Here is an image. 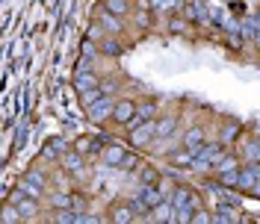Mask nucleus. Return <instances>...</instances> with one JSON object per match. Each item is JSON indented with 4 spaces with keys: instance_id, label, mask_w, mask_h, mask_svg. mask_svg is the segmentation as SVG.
Masks as SVG:
<instances>
[{
    "instance_id": "28",
    "label": "nucleus",
    "mask_w": 260,
    "mask_h": 224,
    "mask_svg": "<svg viewBox=\"0 0 260 224\" xmlns=\"http://www.w3.org/2000/svg\"><path fill=\"white\" fill-rule=\"evenodd\" d=\"M154 212L160 215V221H175V218H172V212H175V207H166V204H157V207H154Z\"/></svg>"
},
{
    "instance_id": "40",
    "label": "nucleus",
    "mask_w": 260,
    "mask_h": 224,
    "mask_svg": "<svg viewBox=\"0 0 260 224\" xmlns=\"http://www.w3.org/2000/svg\"><path fill=\"white\" fill-rule=\"evenodd\" d=\"M53 157H56V151H53V147H45V151H42V160H53Z\"/></svg>"
},
{
    "instance_id": "2",
    "label": "nucleus",
    "mask_w": 260,
    "mask_h": 224,
    "mask_svg": "<svg viewBox=\"0 0 260 224\" xmlns=\"http://www.w3.org/2000/svg\"><path fill=\"white\" fill-rule=\"evenodd\" d=\"M151 139H157V121H142L139 127L130 130V144L133 147H145Z\"/></svg>"
},
{
    "instance_id": "6",
    "label": "nucleus",
    "mask_w": 260,
    "mask_h": 224,
    "mask_svg": "<svg viewBox=\"0 0 260 224\" xmlns=\"http://www.w3.org/2000/svg\"><path fill=\"white\" fill-rule=\"evenodd\" d=\"M113 109H115V100H110V97L104 95L95 106H89V118H92V121H104L107 115H113Z\"/></svg>"
},
{
    "instance_id": "18",
    "label": "nucleus",
    "mask_w": 260,
    "mask_h": 224,
    "mask_svg": "<svg viewBox=\"0 0 260 224\" xmlns=\"http://www.w3.org/2000/svg\"><path fill=\"white\" fill-rule=\"evenodd\" d=\"M24 215H21V209L15 207V204H6L3 207V215H0V221L3 224H15V221H21Z\"/></svg>"
},
{
    "instance_id": "29",
    "label": "nucleus",
    "mask_w": 260,
    "mask_h": 224,
    "mask_svg": "<svg viewBox=\"0 0 260 224\" xmlns=\"http://www.w3.org/2000/svg\"><path fill=\"white\" fill-rule=\"evenodd\" d=\"M189 221H192V224H213V215H210V212H204V209H195Z\"/></svg>"
},
{
    "instance_id": "11",
    "label": "nucleus",
    "mask_w": 260,
    "mask_h": 224,
    "mask_svg": "<svg viewBox=\"0 0 260 224\" xmlns=\"http://www.w3.org/2000/svg\"><path fill=\"white\" fill-rule=\"evenodd\" d=\"M124 157H127V154H124V147H121V144H110V147L104 151V162H107V165H113V168H118V165L124 162Z\"/></svg>"
},
{
    "instance_id": "3",
    "label": "nucleus",
    "mask_w": 260,
    "mask_h": 224,
    "mask_svg": "<svg viewBox=\"0 0 260 224\" xmlns=\"http://www.w3.org/2000/svg\"><path fill=\"white\" fill-rule=\"evenodd\" d=\"M136 195H139L148 207H151V212H154V207H157V204H162V192H160V186H157V183H139Z\"/></svg>"
},
{
    "instance_id": "41",
    "label": "nucleus",
    "mask_w": 260,
    "mask_h": 224,
    "mask_svg": "<svg viewBox=\"0 0 260 224\" xmlns=\"http://www.w3.org/2000/svg\"><path fill=\"white\" fill-rule=\"evenodd\" d=\"M231 48H243V39H240V35H237V32H234V35H231Z\"/></svg>"
},
{
    "instance_id": "43",
    "label": "nucleus",
    "mask_w": 260,
    "mask_h": 224,
    "mask_svg": "<svg viewBox=\"0 0 260 224\" xmlns=\"http://www.w3.org/2000/svg\"><path fill=\"white\" fill-rule=\"evenodd\" d=\"M45 3H48V9H53V6H56V0H45Z\"/></svg>"
},
{
    "instance_id": "32",
    "label": "nucleus",
    "mask_w": 260,
    "mask_h": 224,
    "mask_svg": "<svg viewBox=\"0 0 260 224\" xmlns=\"http://www.w3.org/2000/svg\"><path fill=\"white\" fill-rule=\"evenodd\" d=\"M50 147H53L56 154H65V151H68V142H65L62 136H53V139H50Z\"/></svg>"
},
{
    "instance_id": "10",
    "label": "nucleus",
    "mask_w": 260,
    "mask_h": 224,
    "mask_svg": "<svg viewBox=\"0 0 260 224\" xmlns=\"http://www.w3.org/2000/svg\"><path fill=\"white\" fill-rule=\"evenodd\" d=\"M98 86V77L95 74H92V71H77V74H74V89H77V92H89V89H95Z\"/></svg>"
},
{
    "instance_id": "14",
    "label": "nucleus",
    "mask_w": 260,
    "mask_h": 224,
    "mask_svg": "<svg viewBox=\"0 0 260 224\" xmlns=\"http://www.w3.org/2000/svg\"><path fill=\"white\" fill-rule=\"evenodd\" d=\"M201 142H204V130L201 127L186 130V136H183V147H198Z\"/></svg>"
},
{
    "instance_id": "26",
    "label": "nucleus",
    "mask_w": 260,
    "mask_h": 224,
    "mask_svg": "<svg viewBox=\"0 0 260 224\" xmlns=\"http://www.w3.org/2000/svg\"><path fill=\"white\" fill-rule=\"evenodd\" d=\"M107 12H113V15H124V12H127V0H107Z\"/></svg>"
},
{
    "instance_id": "16",
    "label": "nucleus",
    "mask_w": 260,
    "mask_h": 224,
    "mask_svg": "<svg viewBox=\"0 0 260 224\" xmlns=\"http://www.w3.org/2000/svg\"><path fill=\"white\" fill-rule=\"evenodd\" d=\"M195 160H198V157H195V151H189V147L172 157V162H175V165H180V168H189V165H195Z\"/></svg>"
},
{
    "instance_id": "34",
    "label": "nucleus",
    "mask_w": 260,
    "mask_h": 224,
    "mask_svg": "<svg viewBox=\"0 0 260 224\" xmlns=\"http://www.w3.org/2000/svg\"><path fill=\"white\" fill-rule=\"evenodd\" d=\"M24 142H27V124H21L15 133V147H24Z\"/></svg>"
},
{
    "instance_id": "37",
    "label": "nucleus",
    "mask_w": 260,
    "mask_h": 224,
    "mask_svg": "<svg viewBox=\"0 0 260 224\" xmlns=\"http://www.w3.org/2000/svg\"><path fill=\"white\" fill-rule=\"evenodd\" d=\"M27 177H30L32 183H39V186H45V174H42V171H27Z\"/></svg>"
},
{
    "instance_id": "27",
    "label": "nucleus",
    "mask_w": 260,
    "mask_h": 224,
    "mask_svg": "<svg viewBox=\"0 0 260 224\" xmlns=\"http://www.w3.org/2000/svg\"><path fill=\"white\" fill-rule=\"evenodd\" d=\"M101 50H104L107 56H118V53H121V45H118V42H113V39H107V42L101 45Z\"/></svg>"
},
{
    "instance_id": "4",
    "label": "nucleus",
    "mask_w": 260,
    "mask_h": 224,
    "mask_svg": "<svg viewBox=\"0 0 260 224\" xmlns=\"http://www.w3.org/2000/svg\"><path fill=\"white\" fill-rule=\"evenodd\" d=\"M260 180V162H248L245 168H240V186L237 189H254V183Z\"/></svg>"
},
{
    "instance_id": "42",
    "label": "nucleus",
    "mask_w": 260,
    "mask_h": 224,
    "mask_svg": "<svg viewBox=\"0 0 260 224\" xmlns=\"http://www.w3.org/2000/svg\"><path fill=\"white\" fill-rule=\"evenodd\" d=\"M139 24H142V27H151V18H148V12H142V15H139Z\"/></svg>"
},
{
    "instance_id": "25",
    "label": "nucleus",
    "mask_w": 260,
    "mask_h": 224,
    "mask_svg": "<svg viewBox=\"0 0 260 224\" xmlns=\"http://www.w3.org/2000/svg\"><path fill=\"white\" fill-rule=\"evenodd\" d=\"M74 151H80L83 157H86V154H92V151H95V139H89V136H83V139H77V144H74Z\"/></svg>"
},
{
    "instance_id": "36",
    "label": "nucleus",
    "mask_w": 260,
    "mask_h": 224,
    "mask_svg": "<svg viewBox=\"0 0 260 224\" xmlns=\"http://www.w3.org/2000/svg\"><path fill=\"white\" fill-rule=\"evenodd\" d=\"M80 50H83V56H95V45H92L89 39H86V42L80 45Z\"/></svg>"
},
{
    "instance_id": "19",
    "label": "nucleus",
    "mask_w": 260,
    "mask_h": 224,
    "mask_svg": "<svg viewBox=\"0 0 260 224\" xmlns=\"http://www.w3.org/2000/svg\"><path fill=\"white\" fill-rule=\"evenodd\" d=\"M107 95V92H104V89H101V86H95V89H89V92H83V103H86V109H89V106H95L98 100H101V97Z\"/></svg>"
},
{
    "instance_id": "33",
    "label": "nucleus",
    "mask_w": 260,
    "mask_h": 224,
    "mask_svg": "<svg viewBox=\"0 0 260 224\" xmlns=\"http://www.w3.org/2000/svg\"><path fill=\"white\" fill-rule=\"evenodd\" d=\"M169 30L172 32H186V21H183V18H172V21H169Z\"/></svg>"
},
{
    "instance_id": "22",
    "label": "nucleus",
    "mask_w": 260,
    "mask_h": 224,
    "mask_svg": "<svg viewBox=\"0 0 260 224\" xmlns=\"http://www.w3.org/2000/svg\"><path fill=\"white\" fill-rule=\"evenodd\" d=\"M237 136H240V124H234V121H231V124L222 127V144H231Z\"/></svg>"
},
{
    "instance_id": "38",
    "label": "nucleus",
    "mask_w": 260,
    "mask_h": 224,
    "mask_svg": "<svg viewBox=\"0 0 260 224\" xmlns=\"http://www.w3.org/2000/svg\"><path fill=\"white\" fill-rule=\"evenodd\" d=\"M89 68H92V56H83L77 62V71H89Z\"/></svg>"
},
{
    "instance_id": "30",
    "label": "nucleus",
    "mask_w": 260,
    "mask_h": 224,
    "mask_svg": "<svg viewBox=\"0 0 260 224\" xmlns=\"http://www.w3.org/2000/svg\"><path fill=\"white\" fill-rule=\"evenodd\" d=\"M175 130V121L172 118H166V121H157V136H169Z\"/></svg>"
},
{
    "instance_id": "21",
    "label": "nucleus",
    "mask_w": 260,
    "mask_h": 224,
    "mask_svg": "<svg viewBox=\"0 0 260 224\" xmlns=\"http://www.w3.org/2000/svg\"><path fill=\"white\" fill-rule=\"evenodd\" d=\"M101 24H104V30H110V32H118V30H121V21H118V15H113V12L101 15Z\"/></svg>"
},
{
    "instance_id": "8",
    "label": "nucleus",
    "mask_w": 260,
    "mask_h": 224,
    "mask_svg": "<svg viewBox=\"0 0 260 224\" xmlns=\"http://www.w3.org/2000/svg\"><path fill=\"white\" fill-rule=\"evenodd\" d=\"M234 221H240L237 218V209H234V204H219V209L213 212V224H234Z\"/></svg>"
},
{
    "instance_id": "13",
    "label": "nucleus",
    "mask_w": 260,
    "mask_h": 224,
    "mask_svg": "<svg viewBox=\"0 0 260 224\" xmlns=\"http://www.w3.org/2000/svg\"><path fill=\"white\" fill-rule=\"evenodd\" d=\"M154 115H157V100H145V103L136 106V118L139 121H154Z\"/></svg>"
},
{
    "instance_id": "39",
    "label": "nucleus",
    "mask_w": 260,
    "mask_h": 224,
    "mask_svg": "<svg viewBox=\"0 0 260 224\" xmlns=\"http://www.w3.org/2000/svg\"><path fill=\"white\" fill-rule=\"evenodd\" d=\"M136 162H139L136 157H124V162H121V168H127V171H130V168H136Z\"/></svg>"
},
{
    "instance_id": "17",
    "label": "nucleus",
    "mask_w": 260,
    "mask_h": 224,
    "mask_svg": "<svg viewBox=\"0 0 260 224\" xmlns=\"http://www.w3.org/2000/svg\"><path fill=\"white\" fill-rule=\"evenodd\" d=\"M219 183L228 186V189H237V186H240V168H234V171H219Z\"/></svg>"
},
{
    "instance_id": "1",
    "label": "nucleus",
    "mask_w": 260,
    "mask_h": 224,
    "mask_svg": "<svg viewBox=\"0 0 260 224\" xmlns=\"http://www.w3.org/2000/svg\"><path fill=\"white\" fill-rule=\"evenodd\" d=\"M172 207H175V221H189L195 212V198L189 189H175V195H172Z\"/></svg>"
},
{
    "instance_id": "24",
    "label": "nucleus",
    "mask_w": 260,
    "mask_h": 224,
    "mask_svg": "<svg viewBox=\"0 0 260 224\" xmlns=\"http://www.w3.org/2000/svg\"><path fill=\"white\" fill-rule=\"evenodd\" d=\"M245 160H248V162H260V142H257V139L245 144Z\"/></svg>"
},
{
    "instance_id": "5",
    "label": "nucleus",
    "mask_w": 260,
    "mask_h": 224,
    "mask_svg": "<svg viewBox=\"0 0 260 224\" xmlns=\"http://www.w3.org/2000/svg\"><path fill=\"white\" fill-rule=\"evenodd\" d=\"M113 118H115V124H130L136 118V103L133 100H118L113 109Z\"/></svg>"
},
{
    "instance_id": "7",
    "label": "nucleus",
    "mask_w": 260,
    "mask_h": 224,
    "mask_svg": "<svg viewBox=\"0 0 260 224\" xmlns=\"http://www.w3.org/2000/svg\"><path fill=\"white\" fill-rule=\"evenodd\" d=\"M12 204H15L18 209H21V215H24V218H32V215H36V198H27V195L21 192V189H15V198H12Z\"/></svg>"
},
{
    "instance_id": "23",
    "label": "nucleus",
    "mask_w": 260,
    "mask_h": 224,
    "mask_svg": "<svg viewBox=\"0 0 260 224\" xmlns=\"http://www.w3.org/2000/svg\"><path fill=\"white\" fill-rule=\"evenodd\" d=\"M50 201H53V207H56V209H68V207H74L71 195H65V192H56L53 198H50Z\"/></svg>"
},
{
    "instance_id": "12",
    "label": "nucleus",
    "mask_w": 260,
    "mask_h": 224,
    "mask_svg": "<svg viewBox=\"0 0 260 224\" xmlns=\"http://www.w3.org/2000/svg\"><path fill=\"white\" fill-rule=\"evenodd\" d=\"M18 189H21V192L27 195V198H36V201H39V198L45 195V186H39V183H32L30 177H24V180L18 183Z\"/></svg>"
},
{
    "instance_id": "20",
    "label": "nucleus",
    "mask_w": 260,
    "mask_h": 224,
    "mask_svg": "<svg viewBox=\"0 0 260 224\" xmlns=\"http://www.w3.org/2000/svg\"><path fill=\"white\" fill-rule=\"evenodd\" d=\"M183 0H151V9H180L183 12Z\"/></svg>"
},
{
    "instance_id": "15",
    "label": "nucleus",
    "mask_w": 260,
    "mask_h": 224,
    "mask_svg": "<svg viewBox=\"0 0 260 224\" xmlns=\"http://www.w3.org/2000/svg\"><path fill=\"white\" fill-rule=\"evenodd\" d=\"M133 212H136V209L130 207H113V221L115 224H127V221H133Z\"/></svg>"
},
{
    "instance_id": "9",
    "label": "nucleus",
    "mask_w": 260,
    "mask_h": 224,
    "mask_svg": "<svg viewBox=\"0 0 260 224\" xmlns=\"http://www.w3.org/2000/svg\"><path fill=\"white\" fill-rule=\"evenodd\" d=\"M62 165H65V171L80 174V171H83V154H80V151H65V154H62Z\"/></svg>"
},
{
    "instance_id": "31",
    "label": "nucleus",
    "mask_w": 260,
    "mask_h": 224,
    "mask_svg": "<svg viewBox=\"0 0 260 224\" xmlns=\"http://www.w3.org/2000/svg\"><path fill=\"white\" fill-rule=\"evenodd\" d=\"M234 168H237V160H234V157H222V162H219V165H216V171H234Z\"/></svg>"
},
{
    "instance_id": "35",
    "label": "nucleus",
    "mask_w": 260,
    "mask_h": 224,
    "mask_svg": "<svg viewBox=\"0 0 260 224\" xmlns=\"http://www.w3.org/2000/svg\"><path fill=\"white\" fill-rule=\"evenodd\" d=\"M142 183H157V168H142Z\"/></svg>"
}]
</instances>
